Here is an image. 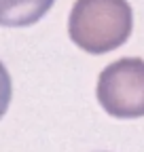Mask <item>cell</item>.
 Listing matches in <instances>:
<instances>
[{
  "label": "cell",
  "instance_id": "obj_2",
  "mask_svg": "<svg viewBox=\"0 0 144 152\" xmlns=\"http://www.w3.org/2000/svg\"><path fill=\"white\" fill-rule=\"evenodd\" d=\"M96 97L112 118L144 116V59L123 57L106 66L98 76Z\"/></svg>",
  "mask_w": 144,
  "mask_h": 152
},
{
  "label": "cell",
  "instance_id": "obj_3",
  "mask_svg": "<svg viewBox=\"0 0 144 152\" xmlns=\"http://www.w3.org/2000/svg\"><path fill=\"white\" fill-rule=\"evenodd\" d=\"M55 0H0V26L28 28L38 23Z\"/></svg>",
  "mask_w": 144,
  "mask_h": 152
},
{
  "label": "cell",
  "instance_id": "obj_4",
  "mask_svg": "<svg viewBox=\"0 0 144 152\" xmlns=\"http://www.w3.org/2000/svg\"><path fill=\"white\" fill-rule=\"evenodd\" d=\"M13 97V83H11V74L4 68V64L0 61V118L7 114L9 104Z\"/></svg>",
  "mask_w": 144,
  "mask_h": 152
},
{
  "label": "cell",
  "instance_id": "obj_1",
  "mask_svg": "<svg viewBox=\"0 0 144 152\" xmlns=\"http://www.w3.org/2000/svg\"><path fill=\"white\" fill-rule=\"evenodd\" d=\"M134 11L127 0H76L68 17V36L81 51L104 55L127 42Z\"/></svg>",
  "mask_w": 144,
  "mask_h": 152
}]
</instances>
